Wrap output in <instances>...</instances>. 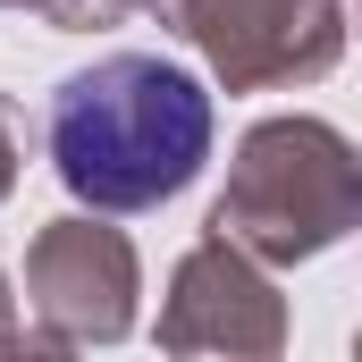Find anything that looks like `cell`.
<instances>
[{
  "label": "cell",
  "instance_id": "obj_4",
  "mask_svg": "<svg viewBox=\"0 0 362 362\" xmlns=\"http://www.w3.org/2000/svg\"><path fill=\"white\" fill-rule=\"evenodd\" d=\"M169 346H228L236 362H270L278 354V303L236 270L219 245H202L194 262L177 270V303H169Z\"/></svg>",
  "mask_w": 362,
  "mask_h": 362
},
{
  "label": "cell",
  "instance_id": "obj_1",
  "mask_svg": "<svg viewBox=\"0 0 362 362\" xmlns=\"http://www.w3.org/2000/svg\"><path fill=\"white\" fill-rule=\"evenodd\" d=\"M211 152V93L169 59L118 51L51 93V169L93 211H152Z\"/></svg>",
  "mask_w": 362,
  "mask_h": 362
},
{
  "label": "cell",
  "instance_id": "obj_5",
  "mask_svg": "<svg viewBox=\"0 0 362 362\" xmlns=\"http://www.w3.org/2000/svg\"><path fill=\"white\" fill-rule=\"evenodd\" d=\"M185 34L219 51L228 76H286L295 68V0H169Z\"/></svg>",
  "mask_w": 362,
  "mask_h": 362
},
{
  "label": "cell",
  "instance_id": "obj_3",
  "mask_svg": "<svg viewBox=\"0 0 362 362\" xmlns=\"http://www.w3.org/2000/svg\"><path fill=\"white\" fill-rule=\"evenodd\" d=\"M127 295H135V262H127V245L110 228L68 219V228H51L34 245V303H42L51 329H68V337H118L127 312H135Z\"/></svg>",
  "mask_w": 362,
  "mask_h": 362
},
{
  "label": "cell",
  "instance_id": "obj_2",
  "mask_svg": "<svg viewBox=\"0 0 362 362\" xmlns=\"http://www.w3.org/2000/svg\"><path fill=\"white\" fill-rule=\"evenodd\" d=\"M354 185H346V152L320 127H262L245 144V177L228 194L219 228H245L262 253H312L346 228Z\"/></svg>",
  "mask_w": 362,
  "mask_h": 362
},
{
  "label": "cell",
  "instance_id": "obj_6",
  "mask_svg": "<svg viewBox=\"0 0 362 362\" xmlns=\"http://www.w3.org/2000/svg\"><path fill=\"white\" fill-rule=\"evenodd\" d=\"M0 362H59V354H0Z\"/></svg>",
  "mask_w": 362,
  "mask_h": 362
},
{
  "label": "cell",
  "instance_id": "obj_8",
  "mask_svg": "<svg viewBox=\"0 0 362 362\" xmlns=\"http://www.w3.org/2000/svg\"><path fill=\"white\" fill-rule=\"evenodd\" d=\"M0 320H8V295H0Z\"/></svg>",
  "mask_w": 362,
  "mask_h": 362
},
{
  "label": "cell",
  "instance_id": "obj_7",
  "mask_svg": "<svg viewBox=\"0 0 362 362\" xmlns=\"http://www.w3.org/2000/svg\"><path fill=\"white\" fill-rule=\"evenodd\" d=\"M0 185H8V135H0Z\"/></svg>",
  "mask_w": 362,
  "mask_h": 362
}]
</instances>
